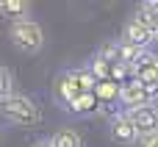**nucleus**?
<instances>
[{
  "instance_id": "nucleus-18",
  "label": "nucleus",
  "mask_w": 158,
  "mask_h": 147,
  "mask_svg": "<svg viewBox=\"0 0 158 147\" xmlns=\"http://www.w3.org/2000/svg\"><path fill=\"white\" fill-rule=\"evenodd\" d=\"M31 147H53V145H50V139H36Z\"/></svg>"
},
{
  "instance_id": "nucleus-12",
  "label": "nucleus",
  "mask_w": 158,
  "mask_h": 147,
  "mask_svg": "<svg viewBox=\"0 0 158 147\" xmlns=\"http://www.w3.org/2000/svg\"><path fill=\"white\" fill-rule=\"evenodd\" d=\"M119 50H122V42H106L97 50V58H103L106 64H119Z\"/></svg>"
},
{
  "instance_id": "nucleus-6",
  "label": "nucleus",
  "mask_w": 158,
  "mask_h": 147,
  "mask_svg": "<svg viewBox=\"0 0 158 147\" xmlns=\"http://www.w3.org/2000/svg\"><path fill=\"white\" fill-rule=\"evenodd\" d=\"M122 42H128L133 47H142V50H150V44L156 42V33L147 25H142L136 17H131L125 22V28H122Z\"/></svg>"
},
{
  "instance_id": "nucleus-7",
  "label": "nucleus",
  "mask_w": 158,
  "mask_h": 147,
  "mask_svg": "<svg viewBox=\"0 0 158 147\" xmlns=\"http://www.w3.org/2000/svg\"><path fill=\"white\" fill-rule=\"evenodd\" d=\"M128 117H131L133 128L139 131V136L156 133L158 131V106L156 103H150V106H144V108H136V111H128Z\"/></svg>"
},
{
  "instance_id": "nucleus-2",
  "label": "nucleus",
  "mask_w": 158,
  "mask_h": 147,
  "mask_svg": "<svg viewBox=\"0 0 158 147\" xmlns=\"http://www.w3.org/2000/svg\"><path fill=\"white\" fill-rule=\"evenodd\" d=\"M8 39H11V44H14L19 53H28V56H33V53H39V50L44 47V31H42V25H39L36 19H31V17L11 22V25H8Z\"/></svg>"
},
{
  "instance_id": "nucleus-14",
  "label": "nucleus",
  "mask_w": 158,
  "mask_h": 147,
  "mask_svg": "<svg viewBox=\"0 0 158 147\" xmlns=\"http://www.w3.org/2000/svg\"><path fill=\"white\" fill-rule=\"evenodd\" d=\"M92 106H94V92H86V94H81V97L69 106V111H75V114H89Z\"/></svg>"
},
{
  "instance_id": "nucleus-11",
  "label": "nucleus",
  "mask_w": 158,
  "mask_h": 147,
  "mask_svg": "<svg viewBox=\"0 0 158 147\" xmlns=\"http://www.w3.org/2000/svg\"><path fill=\"white\" fill-rule=\"evenodd\" d=\"M69 75H72V81H75V86H78L81 92H94L97 78H94L86 67H81V69H69Z\"/></svg>"
},
{
  "instance_id": "nucleus-3",
  "label": "nucleus",
  "mask_w": 158,
  "mask_h": 147,
  "mask_svg": "<svg viewBox=\"0 0 158 147\" xmlns=\"http://www.w3.org/2000/svg\"><path fill=\"white\" fill-rule=\"evenodd\" d=\"M119 106H122V111L128 114V111H136V108H144V106H150V103H156L158 100V89H150V86H144V83H139V81H131V83H125V86H119Z\"/></svg>"
},
{
  "instance_id": "nucleus-19",
  "label": "nucleus",
  "mask_w": 158,
  "mask_h": 147,
  "mask_svg": "<svg viewBox=\"0 0 158 147\" xmlns=\"http://www.w3.org/2000/svg\"><path fill=\"white\" fill-rule=\"evenodd\" d=\"M156 42H158V31H156Z\"/></svg>"
},
{
  "instance_id": "nucleus-4",
  "label": "nucleus",
  "mask_w": 158,
  "mask_h": 147,
  "mask_svg": "<svg viewBox=\"0 0 158 147\" xmlns=\"http://www.w3.org/2000/svg\"><path fill=\"white\" fill-rule=\"evenodd\" d=\"M108 136H111L117 145H136V142H139V131L133 128V122H131V117H128L125 111H119V114L111 117V122H108Z\"/></svg>"
},
{
  "instance_id": "nucleus-8",
  "label": "nucleus",
  "mask_w": 158,
  "mask_h": 147,
  "mask_svg": "<svg viewBox=\"0 0 158 147\" xmlns=\"http://www.w3.org/2000/svg\"><path fill=\"white\" fill-rule=\"evenodd\" d=\"M81 94H86V92H81V89L75 86V81H72L69 69H67V72H61V75L56 78V97H58V100H61L67 108H69V106H72V103H75Z\"/></svg>"
},
{
  "instance_id": "nucleus-16",
  "label": "nucleus",
  "mask_w": 158,
  "mask_h": 147,
  "mask_svg": "<svg viewBox=\"0 0 158 147\" xmlns=\"http://www.w3.org/2000/svg\"><path fill=\"white\" fill-rule=\"evenodd\" d=\"M103 97V100H111V97H119V86H114V83H108V81H100L97 86H94V97Z\"/></svg>"
},
{
  "instance_id": "nucleus-5",
  "label": "nucleus",
  "mask_w": 158,
  "mask_h": 147,
  "mask_svg": "<svg viewBox=\"0 0 158 147\" xmlns=\"http://www.w3.org/2000/svg\"><path fill=\"white\" fill-rule=\"evenodd\" d=\"M131 72H133V81H139V83H144L150 89H158V53H150L147 50L131 67Z\"/></svg>"
},
{
  "instance_id": "nucleus-13",
  "label": "nucleus",
  "mask_w": 158,
  "mask_h": 147,
  "mask_svg": "<svg viewBox=\"0 0 158 147\" xmlns=\"http://www.w3.org/2000/svg\"><path fill=\"white\" fill-rule=\"evenodd\" d=\"M8 94H14V75H11L8 67L0 64V100L8 97Z\"/></svg>"
},
{
  "instance_id": "nucleus-15",
  "label": "nucleus",
  "mask_w": 158,
  "mask_h": 147,
  "mask_svg": "<svg viewBox=\"0 0 158 147\" xmlns=\"http://www.w3.org/2000/svg\"><path fill=\"white\" fill-rule=\"evenodd\" d=\"M108 67H111V64H106V61H103V58H97V56H94V58L86 64V69H89V72L97 78V83H100V81H106V75H108Z\"/></svg>"
},
{
  "instance_id": "nucleus-1",
  "label": "nucleus",
  "mask_w": 158,
  "mask_h": 147,
  "mask_svg": "<svg viewBox=\"0 0 158 147\" xmlns=\"http://www.w3.org/2000/svg\"><path fill=\"white\" fill-rule=\"evenodd\" d=\"M0 117L8 125H17V128H36L42 122L39 106L28 94H19V92H14V94L0 100Z\"/></svg>"
},
{
  "instance_id": "nucleus-20",
  "label": "nucleus",
  "mask_w": 158,
  "mask_h": 147,
  "mask_svg": "<svg viewBox=\"0 0 158 147\" xmlns=\"http://www.w3.org/2000/svg\"><path fill=\"white\" fill-rule=\"evenodd\" d=\"M156 106H158V100H156Z\"/></svg>"
},
{
  "instance_id": "nucleus-9",
  "label": "nucleus",
  "mask_w": 158,
  "mask_h": 147,
  "mask_svg": "<svg viewBox=\"0 0 158 147\" xmlns=\"http://www.w3.org/2000/svg\"><path fill=\"white\" fill-rule=\"evenodd\" d=\"M0 14L11 17V22L25 19V17L31 14V3H28V0H0Z\"/></svg>"
},
{
  "instance_id": "nucleus-17",
  "label": "nucleus",
  "mask_w": 158,
  "mask_h": 147,
  "mask_svg": "<svg viewBox=\"0 0 158 147\" xmlns=\"http://www.w3.org/2000/svg\"><path fill=\"white\" fill-rule=\"evenodd\" d=\"M139 147H158V131L156 133H144V136H139Z\"/></svg>"
},
{
  "instance_id": "nucleus-10",
  "label": "nucleus",
  "mask_w": 158,
  "mask_h": 147,
  "mask_svg": "<svg viewBox=\"0 0 158 147\" xmlns=\"http://www.w3.org/2000/svg\"><path fill=\"white\" fill-rule=\"evenodd\" d=\"M50 145L53 147H81V133L72 131V128H58L50 136Z\"/></svg>"
}]
</instances>
